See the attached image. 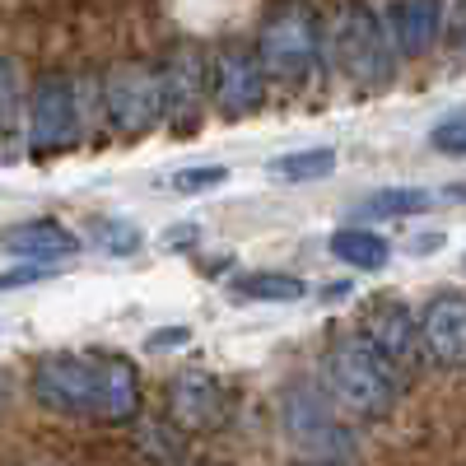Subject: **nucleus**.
I'll use <instances>...</instances> for the list:
<instances>
[{
    "mask_svg": "<svg viewBox=\"0 0 466 466\" xmlns=\"http://www.w3.org/2000/svg\"><path fill=\"white\" fill-rule=\"evenodd\" d=\"M33 397L56 415L131 424L140 415V373L122 355H47L33 369Z\"/></svg>",
    "mask_w": 466,
    "mask_h": 466,
    "instance_id": "obj_1",
    "label": "nucleus"
},
{
    "mask_svg": "<svg viewBox=\"0 0 466 466\" xmlns=\"http://www.w3.org/2000/svg\"><path fill=\"white\" fill-rule=\"evenodd\" d=\"M322 382L331 401L360 420H382L401 401V369L364 331L331 340V350L322 355Z\"/></svg>",
    "mask_w": 466,
    "mask_h": 466,
    "instance_id": "obj_2",
    "label": "nucleus"
},
{
    "mask_svg": "<svg viewBox=\"0 0 466 466\" xmlns=\"http://www.w3.org/2000/svg\"><path fill=\"white\" fill-rule=\"evenodd\" d=\"M257 56L266 80L299 85L318 70L322 61V19L308 0H276L261 19L257 33Z\"/></svg>",
    "mask_w": 466,
    "mask_h": 466,
    "instance_id": "obj_3",
    "label": "nucleus"
},
{
    "mask_svg": "<svg viewBox=\"0 0 466 466\" xmlns=\"http://www.w3.org/2000/svg\"><path fill=\"white\" fill-rule=\"evenodd\" d=\"M331 47H336V66L355 80L360 89H378L392 80V33L387 24L369 10V5H345L336 15V28H331Z\"/></svg>",
    "mask_w": 466,
    "mask_h": 466,
    "instance_id": "obj_4",
    "label": "nucleus"
},
{
    "mask_svg": "<svg viewBox=\"0 0 466 466\" xmlns=\"http://www.w3.org/2000/svg\"><path fill=\"white\" fill-rule=\"evenodd\" d=\"M280 415H285V439L313 461H345L355 457V434L336 420L331 401L322 387L313 382H294L285 401H280Z\"/></svg>",
    "mask_w": 466,
    "mask_h": 466,
    "instance_id": "obj_5",
    "label": "nucleus"
},
{
    "mask_svg": "<svg viewBox=\"0 0 466 466\" xmlns=\"http://www.w3.org/2000/svg\"><path fill=\"white\" fill-rule=\"evenodd\" d=\"M103 112L107 127L127 140L149 136L164 122V89H159V70L149 66H116L103 80Z\"/></svg>",
    "mask_w": 466,
    "mask_h": 466,
    "instance_id": "obj_6",
    "label": "nucleus"
},
{
    "mask_svg": "<svg viewBox=\"0 0 466 466\" xmlns=\"http://www.w3.org/2000/svg\"><path fill=\"white\" fill-rule=\"evenodd\" d=\"M159 89H164V116L173 127H191L201 107L215 98V61L197 47H177L159 66Z\"/></svg>",
    "mask_w": 466,
    "mask_h": 466,
    "instance_id": "obj_7",
    "label": "nucleus"
},
{
    "mask_svg": "<svg viewBox=\"0 0 466 466\" xmlns=\"http://www.w3.org/2000/svg\"><path fill=\"white\" fill-rule=\"evenodd\" d=\"M168 415L182 434H219L233 415V401L215 373L191 369V373H177L168 387Z\"/></svg>",
    "mask_w": 466,
    "mask_h": 466,
    "instance_id": "obj_8",
    "label": "nucleus"
},
{
    "mask_svg": "<svg viewBox=\"0 0 466 466\" xmlns=\"http://www.w3.org/2000/svg\"><path fill=\"white\" fill-rule=\"evenodd\" d=\"M28 131L37 149H61L80 136V98L75 80L66 75H43L28 94Z\"/></svg>",
    "mask_w": 466,
    "mask_h": 466,
    "instance_id": "obj_9",
    "label": "nucleus"
},
{
    "mask_svg": "<svg viewBox=\"0 0 466 466\" xmlns=\"http://www.w3.org/2000/svg\"><path fill=\"white\" fill-rule=\"evenodd\" d=\"M420 350L439 369H466V299L434 294L420 313Z\"/></svg>",
    "mask_w": 466,
    "mask_h": 466,
    "instance_id": "obj_10",
    "label": "nucleus"
},
{
    "mask_svg": "<svg viewBox=\"0 0 466 466\" xmlns=\"http://www.w3.org/2000/svg\"><path fill=\"white\" fill-rule=\"evenodd\" d=\"M266 70L252 47H224L215 56V107L224 116H248L261 107Z\"/></svg>",
    "mask_w": 466,
    "mask_h": 466,
    "instance_id": "obj_11",
    "label": "nucleus"
},
{
    "mask_svg": "<svg viewBox=\"0 0 466 466\" xmlns=\"http://www.w3.org/2000/svg\"><path fill=\"white\" fill-rule=\"evenodd\" d=\"M0 248L15 261L52 266V261H66L80 252V233H70L61 219H24V224H10L0 233Z\"/></svg>",
    "mask_w": 466,
    "mask_h": 466,
    "instance_id": "obj_12",
    "label": "nucleus"
},
{
    "mask_svg": "<svg viewBox=\"0 0 466 466\" xmlns=\"http://www.w3.org/2000/svg\"><path fill=\"white\" fill-rule=\"evenodd\" d=\"M364 336L382 350L397 369L415 360V345H420V318L401 299H378L369 313H364Z\"/></svg>",
    "mask_w": 466,
    "mask_h": 466,
    "instance_id": "obj_13",
    "label": "nucleus"
},
{
    "mask_svg": "<svg viewBox=\"0 0 466 466\" xmlns=\"http://www.w3.org/2000/svg\"><path fill=\"white\" fill-rule=\"evenodd\" d=\"M387 33H392L397 56H424L443 33V5L439 0H397L387 10Z\"/></svg>",
    "mask_w": 466,
    "mask_h": 466,
    "instance_id": "obj_14",
    "label": "nucleus"
},
{
    "mask_svg": "<svg viewBox=\"0 0 466 466\" xmlns=\"http://www.w3.org/2000/svg\"><path fill=\"white\" fill-rule=\"evenodd\" d=\"M327 248L345 266H355V270H382L387 261H392V243H387L382 233H373V228H336Z\"/></svg>",
    "mask_w": 466,
    "mask_h": 466,
    "instance_id": "obj_15",
    "label": "nucleus"
},
{
    "mask_svg": "<svg viewBox=\"0 0 466 466\" xmlns=\"http://www.w3.org/2000/svg\"><path fill=\"white\" fill-rule=\"evenodd\" d=\"M336 168V149H294L270 159V177L276 182H318Z\"/></svg>",
    "mask_w": 466,
    "mask_h": 466,
    "instance_id": "obj_16",
    "label": "nucleus"
},
{
    "mask_svg": "<svg viewBox=\"0 0 466 466\" xmlns=\"http://www.w3.org/2000/svg\"><path fill=\"white\" fill-rule=\"evenodd\" d=\"M430 191H420V187H382L373 191V197L364 201V215L369 219H401V215H420V210H430Z\"/></svg>",
    "mask_w": 466,
    "mask_h": 466,
    "instance_id": "obj_17",
    "label": "nucleus"
},
{
    "mask_svg": "<svg viewBox=\"0 0 466 466\" xmlns=\"http://www.w3.org/2000/svg\"><path fill=\"white\" fill-rule=\"evenodd\" d=\"M238 294L243 299H261V303H294L308 289H303L299 276H285V270H252V276L238 280Z\"/></svg>",
    "mask_w": 466,
    "mask_h": 466,
    "instance_id": "obj_18",
    "label": "nucleus"
},
{
    "mask_svg": "<svg viewBox=\"0 0 466 466\" xmlns=\"http://www.w3.org/2000/svg\"><path fill=\"white\" fill-rule=\"evenodd\" d=\"M24 85H19V66L10 56H0V140H10L24 122Z\"/></svg>",
    "mask_w": 466,
    "mask_h": 466,
    "instance_id": "obj_19",
    "label": "nucleus"
},
{
    "mask_svg": "<svg viewBox=\"0 0 466 466\" xmlns=\"http://www.w3.org/2000/svg\"><path fill=\"white\" fill-rule=\"evenodd\" d=\"M89 238H94L103 252H112V257H131V252L140 248V228L127 224V219H98V224L89 228Z\"/></svg>",
    "mask_w": 466,
    "mask_h": 466,
    "instance_id": "obj_20",
    "label": "nucleus"
},
{
    "mask_svg": "<svg viewBox=\"0 0 466 466\" xmlns=\"http://www.w3.org/2000/svg\"><path fill=\"white\" fill-rule=\"evenodd\" d=\"M228 182V168L224 164H191V168H177L168 177L173 191H182V197H197V191H215Z\"/></svg>",
    "mask_w": 466,
    "mask_h": 466,
    "instance_id": "obj_21",
    "label": "nucleus"
},
{
    "mask_svg": "<svg viewBox=\"0 0 466 466\" xmlns=\"http://www.w3.org/2000/svg\"><path fill=\"white\" fill-rule=\"evenodd\" d=\"M430 145L439 154H452V159H466V112L461 116H448V122H439L430 131Z\"/></svg>",
    "mask_w": 466,
    "mask_h": 466,
    "instance_id": "obj_22",
    "label": "nucleus"
},
{
    "mask_svg": "<svg viewBox=\"0 0 466 466\" xmlns=\"http://www.w3.org/2000/svg\"><path fill=\"white\" fill-rule=\"evenodd\" d=\"M47 266H33V261H19L10 276H0V289H15V285H28V280H43Z\"/></svg>",
    "mask_w": 466,
    "mask_h": 466,
    "instance_id": "obj_23",
    "label": "nucleus"
},
{
    "mask_svg": "<svg viewBox=\"0 0 466 466\" xmlns=\"http://www.w3.org/2000/svg\"><path fill=\"white\" fill-rule=\"evenodd\" d=\"M191 340V331L187 327H173V331H154L149 336V350H159V345H187Z\"/></svg>",
    "mask_w": 466,
    "mask_h": 466,
    "instance_id": "obj_24",
    "label": "nucleus"
},
{
    "mask_svg": "<svg viewBox=\"0 0 466 466\" xmlns=\"http://www.w3.org/2000/svg\"><path fill=\"white\" fill-rule=\"evenodd\" d=\"M5 401H10V373L0 369V410H5Z\"/></svg>",
    "mask_w": 466,
    "mask_h": 466,
    "instance_id": "obj_25",
    "label": "nucleus"
}]
</instances>
